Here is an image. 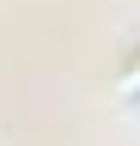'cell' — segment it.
<instances>
[{
  "label": "cell",
  "instance_id": "cell-1",
  "mask_svg": "<svg viewBox=\"0 0 140 146\" xmlns=\"http://www.w3.org/2000/svg\"><path fill=\"white\" fill-rule=\"evenodd\" d=\"M122 98H140V61H134L128 73H122Z\"/></svg>",
  "mask_w": 140,
  "mask_h": 146
}]
</instances>
